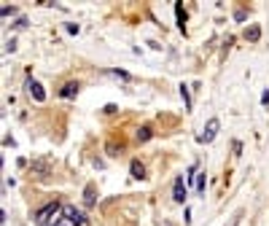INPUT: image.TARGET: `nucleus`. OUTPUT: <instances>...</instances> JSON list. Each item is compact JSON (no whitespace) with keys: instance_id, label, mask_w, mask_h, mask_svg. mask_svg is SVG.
I'll use <instances>...</instances> for the list:
<instances>
[{"instance_id":"1","label":"nucleus","mask_w":269,"mask_h":226,"mask_svg":"<svg viewBox=\"0 0 269 226\" xmlns=\"http://www.w3.org/2000/svg\"><path fill=\"white\" fill-rule=\"evenodd\" d=\"M60 213H62V205H60V202H49V205H43L41 210H35L33 221H35L38 226H49V223H51Z\"/></svg>"},{"instance_id":"2","label":"nucleus","mask_w":269,"mask_h":226,"mask_svg":"<svg viewBox=\"0 0 269 226\" xmlns=\"http://www.w3.org/2000/svg\"><path fill=\"white\" fill-rule=\"evenodd\" d=\"M62 215H65V218H70L75 226H89V218H86V213L78 210L75 205H62Z\"/></svg>"},{"instance_id":"3","label":"nucleus","mask_w":269,"mask_h":226,"mask_svg":"<svg viewBox=\"0 0 269 226\" xmlns=\"http://www.w3.org/2000/svg\"><path fill=\"white\" fill-rule=\"evenodd\" d=\"M218 119H210L207 124H205V135H199V143H210V140H216V135H218Z\"/></svg>"},{"instance_id":"4","label":"nucleus","mask_w":269,"mask_h":226,"mask_svg":"<svg viewBox=\"0 0 269 226\" xmlns=\"http://www.w3.org/2000/svg\"><path fill=\"white\" fill-rule=\"evenodd\" d=\"M172 200H175L178 205L186 202V183H183V175L175 178V186H172Z\"/></svg>"},{"instance_id":"5","label":"nucleus","mask_w":269,"mask_h":226,"mask_svg":"<svg viewBox=\"0 0 269 226\" xmlns=\"http://www.w3.org/2000/svg\"><path fill=\"white\" fill-rule=\"evenodd\" d=\"M30 170H33V175H38V178H46L51 173V164L46 162V159H38V162H33L30 164Z\"/></svg>"},{"instance_id":"6","label":"nucleus","mask_w":269,"mask_h":226,"mask_svg":"<svg viewBox=\"0 0 269 226\" xmlns=\"http://www.w3.org/2000/svg\"><path fill=\"white\" fill-rule=\"evenodd\" d=\"M27 92H30L33 97L38 100V102H43V100H46V92H43V87H41V83H38V81H33V78L27 81Z\"/></svg>"},{"instance_id":"7","label":"nucleus","mask_w":269,"mask_h":226,"mask_svg":"<svg viewBox=\"0 0 269 226\" xmlns=\"http://www.w3.org/2000/svg\"><path fill=\"white\" fill-rule=\"evenodd\" d=\"M78 81H67L65 87L60 89V97H65V100H70V97H75V94H78Z\"/></svg>"},{"instance_id":"8","label":"nucleus","mask_w":269,"mask_h":226,"mask_svg":"<svg viewBox=\"0 0 269 226\" xmlns=\"http://www.w3.org/2000/svg\"><path fill=\"white\" fill-rule=\"evenodd\" d=\"M129 173H132L134 181H143V178H146V167H143V164L138 162V159H134V162L129 164Z\"/></svg>"},{"instance_id":"9","label":"nucleus","mask_w":269,"mask_h":226,"mask_svg":"<svg viewBox=\"0 0 269 226\" xmlns=\"http://www.w3.org/2000/svg\"><path fill=\"white\" fill-rule=\"evenodd\" d=\"M151 137H153L151 127H140V129H138V135H134V140H138V143H146V140H151Z\"/></svg>"},{"instance_id":"10","label":"nucleus","mask_w":269,"mask_h":226,"mask_svg":"<svg viewBox=\"0 0 269 226\" xmlns=\"http://www.w3.org/2000/svg\"><path fill=\"white\" fill-rule=\"evenodd\" d=\"M245 38H248V41H258V38H261V27H258V24H251V27L245 30Z\"/></svg>"},{"instance_id":"11","label":"nucleus","mask_w":269,"mask_h":226,"mask_svg":"<svg viewBox=\"0 0 269 226\" xmlns=\"http://www.w3.org/2000/svg\"><path fill=\"white\" fill-rule=\"evenodd\" d=\"M49 226H75V223H73L70 218H65V215H57V218H54Z\"/></svg>"},{"instance_id":"12","label":"nucleus","mask_w":269,"mask_h":226,"mask_svg":"<svg viewBox=\"0 0 269 226\" xmlns=\"http://www.w3.org/2000/svg\"><path fill=\"white\" fill-rule=\"evenodd\" d=\"M180 97H183V102H186V110H191V97H189V87H186V83H180Z\"/></svg>"},{"instance_id":"13","label":"nucleus","mask_w":269,"mask_h":226,"mask_svg":"<svg viewBox=\"0 0 269 226\" xmlns=\"http://www.w3.org/2000/svg\"><path fill=\"white\" fill-rule=\"evenodd\" d=\"M205 186H207V178H205V173H199L197 175V191L205 194Z\"/></svg>"},{"instance_id":"14","label":"nucleus","mask_w":269,"mask_h":226,"mask_svg":"<svg viewBox=\"0 0 269 226\" xmlns=\"http://www.w3.org/2000/svg\"><path fill=\"white\" fill-rule=\"evenodd\" d=\"M86 205H94V186H86Z\"/></svg>"},{"instance_id":"15","label":"nucleus","mask_w":269,"mask_h":226,"mask_svg":"<svg viewBox=\"0 0 269 226\" xmlns=\"http://www.w3.org/2000/svg\"><path fill=\"white\" fill-rule=\"evenodd\" d=\"M111 75H116L121 81H129V73H124V70H111Z\"/></svg>"},{"instance_id":"16","label":"nucleus","mask_w":269,"mask_h":226,"mask_svg":"<svg viewBox=\"0 0 269 226\" xmlns=\"http://www.w3.org/2000/svg\"><path fill=\"white\" fill-rule=\"evenodd\" d=\"M261 105H269V89L261 94Z\"/></svg>"}]
</instances>
